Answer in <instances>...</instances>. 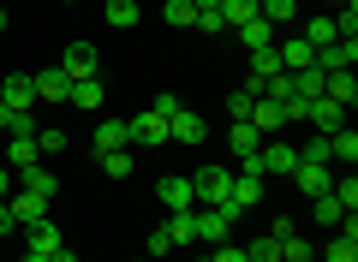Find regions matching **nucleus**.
<instances>
[{
  "mask_svg": "<svg viewBox=\"0 0 358 262\" xmlns=\"http://www.w3.org/2000/svg\"><path fill=\"white\" fill-rule=\"evenodd\" d=\"M192 191H197V209H227L233 173L227 167H203V173H192Z\"/></svg>",
  "mask_w": 358,
  "mask_h": 262,
  "instance_id": "obj_1",
  "label": "nucleus"
},
{
  "mask_svg": "<svg viewBox=\"0 0 358 262\" xmlns=\"http://www.w3.org/2000/svg\"><path fill=\"white\" fill-rule=\"evenodd\" d=\"M162 143H167V119L162 113L143 108L138 119H126V150H162Z\"/></svg>",
  "mask_w": 358,
  "mask_h": 262,
  "instance_id": "obj_2",
  "label": "nucleus"
},
{
  "mask_svg": "<svg viewBox=\"0 0 358 262\" xmlns=\"http://www.w3.org/2000/svg\"><path fill=\"white\" fill-rule=\"evenodd\" d=\"M257 161H263V173H275V179H293V167H299V143L263 138V150H257Z\"/></svg>",
  "mask_w": 358,
  "mask_h": 262,
  "instance_id": "obj_3",
  "label": "nucleus"
},
{
  "mask_svg": "<svg viewBox=\"0 0 358 262\" xmlns=\"http://www.w3.org/2000/svg\"><path fill=\"white\" fill-rule=\"evenodd\" d=\"M60 72L66 78H96V72H102L96 42H66V48H60Z\"/></svg>",
  "mask_w": 358,
  "mask_h": 262,
  "instance_id": "obj_4",
  "label": "nucleus"
},
{
  "mask_svg": "<svg viewBox=\"0 0 358 262\" xmlns=\"http://www.w3.org/2000/svg\"><path fill=\"white\" fill-rule=\"evenodd\" d=\"M233 221H239V209H197V238H209V245H227L233 238Z\"/></svg>",
  "mask_w": 358,
  "mask_h": 262,
  "instance_id": "obj_5",
  "label": "nucleus"
},
{
  "mask_svg": "<svg viewBox=\"0 0 358 262\" xmlns=\"http://www.w3.org/2000/svg\"><path fill=\"white\" fill-rule=\"evenodd\" d=\"M352 60H358V36H334L329 48H317V72L329 78V72H352Z\"/></svg>",
  "mask_w": 358,
  "mask_h": 262,
  "instance_id": "obj_6",
  "label": "nucleus"
},
{
  "mask_svg": "<svg viewBox=\"0 0 358 262\" xmlns=\"http://www.w3.org/2000/svg\"><path fill=\"white\" fill-rule=\"evenodd\" d=\"M0 101H6L13 113H30V108H36V78L6 72V78H0Z\"/></svg>",
  "mask_w": 358,
  "mask_h": 262,
  "instance_id": "obj_7",
  "label": "nucleus"
},
{
  "mask_svg": "<svg viewBox=\"0 0 358 262\" xmlns=\"http://www.w3.org/2000/svg\"><path fill=\"white\" fill-rule=\"evenodd\" d=\"M155 197H162V209H167V214H179V209H197L192 173H173V179H162V185H155Z\"/></svg>",
  "mask_w": 358,
  "mask_h": 262,
  "instance_id": "obj_8",
  "label": "nucleus"
},
{
  "mask_svg": "<svg viewBox=\"0 0 358 262\" xmlns=\"http://www.w3.org/2000/svg\"><path fill=\"white\" fill-rule=\"evenodd\" d=\"M6 214H13V226H36L42 214H48V203H42L36 191H18V185H13V197H6Z\"/></svg>",
  "mask_w": 358,
  "mask_h": 262,
  "instance_id": "obj_9",
  "label": "nucleus"
},
{
  "mask_svg": "<svg viewBox=\"0 0 358 262\" xmlns=\"http://www.w3.org/2000/svg\"><path fill=\"white\" fill-rule=\"evenodd\" d=\"M293 185L305 191V197H322V191L334 185V167H329V161H299V167H293Z\"/></svg>",
  "mask_w": 358,
  "mask_h": 262,
  "instance_id": "obj_10",
  "label": "nucleus"
},
{
  "mask_svg": "<svg viewBox=\"0 0 358 262\" xmlns=\"http://www.w3.org/2000/svg\"><path fill=\"white\" fill-rule=\"evenodd\" d=\"M281 72H287L281 54H275V48H257V54H251V78H245V89H257V96H263V84H275Z\"/></svg>",
  "mask_w": 358,
  "mask_h": 262,
  "instance_id": "obj_11",
  "label": "nucleus"
},
{
  "mask_svg": "<svg viewBox=\"0 0 358 262\" xmlns=\"http://www.w3.org/2000/svg\"><path fill=\"white\" fill-rule=\"evenodd\" d=\"M305 125H317L322 138H329V131H341V125H346V108H341V101H329V96H317L305 108Z\"/></svg>",
  "mask_w": 358,
  "mask_h": 262,
  "instance_id": "obj_12",
  "label": "nucleus"
},
{
  "mask_svg": "<svg viewBox=\"0 0 358 262\" xmlns=\"http://www.w3.org/2000/svg\"><path fill=\"white\" fill-rule=\"evenodd\" d=\"M13 185H18V191H36L42 203H54V197H60V179H54L42 161H36V167H24V173H13Z\"/></svg>",
  "mask_w": 358,
  "mask_h": 262,
  "instance_id": "obj_13",
  "label": "nucleus"
},
{
  "mask_svg": "<svg viewBox=\"0 0 358 262\" xmlns=\"http://www.w3.org/2000/svg\"><path fill=\"white\" fill-rule=\"evenodd\" d=\"M203 113H192V108H179L173 119H167V143H203Z\"/></svg>",
  "mask_w": 358,
  "mask_h": 262,
  "instance_id": "obj_14",
  "label": "nucleus"
},
{
  "mask_svg": "<svg viewBox=\"0 0 358 262\" xmlns=\"http://www.w3.org/2000/svg\"><path fill=\"white\" fill-rule=\"evenodd\" d=\"M251 125L263 131V138H275V131H287V108H281V101H268V96H257L251 101Z\"/></svg>",
  "mask_w": 358,
  "mask_h": 262,
  "instance_id": "obj_15",
  "label": "nucleus"
},
{
  "mask_svg": "<svg viewBox=\"0 0 358 262\" xmlns=\"http://www.w3.org/2000/svg\"><path fill=\"white\" fill-rule=\"evenodd\" d=\"M102 96H108V84H102V72H96V78H72V96H66V101L84 108V113H96V108H102Z\"/></svg>",
  "mask_w": 358,
  "mask_h": 262,
  "instance_id": "obj_16",
  "label": "nucleus"
},
{
  "mask_svg": "<svg viewBox=\"0 0 358 262\" xmlns=\"http://www.w3.org/2000/svg\"><path fill=\"white\" fill-rule=\"evenodd\" d=\"M275 54H281V66H287V72H305V66H317V48H310L305 36H287V42H275Z\"/></svg>",
  "mask_w": 358,
  "mask_h": 262,
  "instance_id": "obj_17",
  "label": "nucleus"
},
{
  "mask_svg": "<svg viewBox=\"0 0 358 262\" xmlns=\"http://www.w3.org/2000/svg\"><path fill=\"white\" fill-rule=\"evenodd\" d=\"M322 262H358V221H346L341 233L329 238V250H322Z\"/></svg>",
  "mask_w": 358,
  "mask_h": 262,
  "instance_id": "obj_18",
  "label": "nucleus"
},
{
  "mask_svg": "<svg viewBox=\"0 0 358 262\" xmlns=\"http://www.w3.org/2000/svg\"><path fill=\"white\" fill-rule=\"evenodd\" d=\"M72 96V78L60 72V66H48V72H36V101H66Z\"/></svg>",
  "mask_w": 358,
  "mask_h": 262,
  "instance_id": "obj_19",
  "label": "nucleus"
},
{
  "mask_svg": "<svg viewBox=\"0 0 358 262\" xmlns=\"http://www.w3.org/2000/svg\"><path fill=\"white\" fill-rule=\"evenodd\" d=\"M233 36H239L245 42V48H275V42H281V36H275V24H268V18H251V24H239V30H233Z\"/></svg>",
  "mask_w": 358,
  "mask_h": 262,
  "instance_id": "obj_20",
  "label": "nucleus"
},
{
  "mask_svg": "<svg viewBox=\"0 0 358 262\" xmlns=\"http://www.w3.org/2000/svg\"><path fill=\"white\" fill-rule=\"evenodd\" d=\"M227 143H233V155H257V150H263V131H257L251 119H233Z\"/></svg>",
  "mask_w": 358,
  "mask_h": 262,
  "instance_id": "obj_21",
  "label": "nucleus"
},
{
  "mask_svg": "<svg viewBox=\"0 0 358 262\" xmlns=\"http://www.w3.org/2000/svg\"><path fill=\"white\" fill-rule=\"evenodd\" d=\"M24 233H30V250H36V256H54V250H60V226H54L48 214H42L36 226H24Z\"/></svg>",
  "mask_w": 358,
  "mask_h": 262,
  "instance_id": "obj_22",
  "label": "nucleus"
},
{
  "mask_svg": "<svg viewBox=\"0 0 358 262\" xmlns=\"http://www.w3.org/2000/svg\"><path fill=\"white\" fill-rule=\"evenodd\" d=\"M227 203H233L239 214H245V209H257V203H263V179H245V173H233V197H227Z\"/></svg>",
  "mask_w": 358,
  "mask_h": 262,
  "instance_id": "obj_23",
  "label": "nucleus"
},
{
  "mask_svg": "<svg viewBox=\"0 0 358 262\" xmlns=\"http://www.w3.org/2000/svg\"><path fill=\"white\" fill-rule=\"evenodd\" d=\"M36 161H42L36 131H30V138H13V150H6V167H13V173H24V167H36Z\"/></svg>",
  "mask_w": 358,
  "mask_h": 262,
  "instance_id": "obj_24",
  "label": "nucleus"
},
{
  "mask_svg": "<svg viewBox=\"0 0 358 262\" xmlns=\"http://www.w3.org/2000/svg\"><path fill=\"white\" fill-rule=\"evenodd\" d=\"M329 161H341V167H352L358 161V131H329Z\"/></svg>",
  "mask_w": 358,
  "mask_h": 262,
  "instance_id": "obj_25",
  "label": "nucleus"
},
{
  "mask_svg": "<svg viewBox=\"0 0 358 262\" xmlns=\"http://www.w3.org/2000/svg\"><path fill=\"white\" fill-rule=\"evenodd\" d=\"M322 96H329V101H341V108H352V101H358V78H352V72H329Z\"/></svg>",
  "mask_w": 358,
  "mask_h": 262,
  "instance_id": "obj_26",
  "label": "nucleus"
},
{
  "mask_svg": "<svg viewBox=\"0 0 358 262\" xmlns=\"http://www.w3.org/2000/svg\"><path fill=\"white\" fill-rule=\"evenodd\" d=\"M108 150H126V119H102L96 125V155H108Z\"/></svg>",
  "mask_w": 358,
  "mask_h": 262,
  "instance_id": "obj_27",
  "label": "nucleus"
},
{
  "mask_svg": "<svg viewBox=\"0 0 358 262\" xmlns=\"http://www.w3.org/2000/svg\"><path fill=\"white\" fill-rule=\"evenodd\" d=\"M102 13H108V24H114V30H131V24H138V0H102Z\"/></svg>",
  "mask_w": 358,
  "mask_h": 262,
  "instance_id": "obj_28",
  "label": "nucleus"
},
{
  "mask_svg": "<svg viewBox=\"0 0 358 262\" xmlns=\"http://www.w3.org/2000/svg\"><path fill=\"white\" fill-rule=\"evenodd\" d=\"M293 13H299V0H257V18H268L275 30L293 24Z\"/></svg>",
  "mask_w": 358,
  "mask_h": 262,
  "instance_id": "obj_29",
  "label": "nucleus"
},
{
  "mask_svg": "<svg viewBox=\"0 0 358 262\" xmlns=\"http://www.w3.org/2000/svg\"><path fill=\"white\" fill-rule=\"evenodd\" d=\"M275 245H281V262H317V250H310L305 233H287V238H275Z\"/></svg>",
  "mask_w": 358,
  "mask_h": 262,
  "instance_id": "obj_30",
  "label": "nucleus"
},
{
  "mask_svg": "<svg viewBox=\"0 0 358 262\" xmlns=\"http://www.w3.org/2000/svg\"><path fill=\"white\" fill-rule=\"evenodd\" d=\"M167 233H173V245H197V209H179L167 221Z\"/></svg>",
  "mask_w": 358,
  "mask_h": 262,
  "instance_id": "obj_31",
  "label": "nucleus"
},
{
  "mask_svg": "<svg viewBox=\"0 0 358 262\" xmlns=\"http://www.w3.org/2000/svg\"><path fill=\"white\" fill-rule=\"evenodd\" d=\"M310 209H317V221H322V226H346V221H352V214H346L341 203L329 197V191H322V197H310Z\"/></svg>",
  "mask_w": 358,
  "mask_h": 262,
  "instance_id": "obj_32",
  "label": "nucleus"
},
{
  "mask_svg": "<svg viewBox=\"0 0 358 262\" xmlns=\"http://www.w3.org/2000/svg\"><path fill=\"white\" fill-rule=\"evenodd\" d=\"M239 250H245V262H281V245H275L268 233H257L251 245H239Z\"/></svg>",
  "mask_w": 358,
  "mask_h": 262,
  "instance_id": "obj_33",
  "label": "nucleus"
},
{
  "mask_svg": "<svg viewBox=\"0 0 358 262\" xmlns=\"http://www.w3.org/2000/svg\"><path fill=\"white\" fill-rule=\"evenodd\" d=\"M221 18H227V30L251 24V18H257V0H221Z\"/></svg>",
  "mask_w": 358,
  "mask_h": 262,
  "instance_id": "obj_34",
  "label": "nucleus"
},
{
  "mask_svg": "<svg viewBox=\"0 0 358 262\" xmlns=\"http://www.w3.org/2000/svg\"><path fill=\"white\" fill-rule=\"evenodd\" d=\"M322 84H329V78H322L317 66H305V72H293V89H299L305 101H317V96H322Z\"/></svg>",
  "mask_w": 358,
  "mask_h": 262,
  "instance_id": "obj_35",
  "label": "nucleus"
},
{
  "mask_svg": "<svg viewBox=\"0 0 358 262\" xmlns=\"http://www.w3.org/2000/svg\"><path fill=\"white\" fill-rule=\"evenodd\" d=\"M162 18H167V24H179V30H192L197 24V6H192V0H167Z\"/></svg>",
  "mask_w": 358,
  "mask_h": 262,
  "instance_id": "obj_36",
  "label": "nucleus"
},
{
  "mask_svg": "<svg viewBox=\"0 0 358 262\" xmlns=\"http://www.w3.org/2000/svg\"><path fill=\"white\" fill-rule=\"evenodd\" d=\"M299 36H305L310 48H329V42H334V18H310V24L299 30Z\"/></svg>",
  "mask_w": 358,
  "mask_h": 262,
  "instance_id": "obj_37",
  "label": "nucleus"
},
{
  "mask_svg": "<svg viewBox=\"0 0 358 262\" xmlns=\"http://www.w3.org/2000/svg\"><path fill=\"white\" fill-rule=\"evenodd\" d=\"M96 161L108 167V179H126L131 173V150H108V155H96Z\"/></svg>",
  "mask_w": 358,
  "mask_h": 262,
  "instance_id": "obj_38",
  "label": "nucleus"
},
{
  "mask_svg": "<svg viewBox=\"0 0 358 262\" xmlns=\"http://www.w3.org/2000/svg\"><path fill=\"white\" fill-rule=\"evenodd\" d=\"M334 36H358V6H352V0L334 13Z\"/></svg>",
  "mask_w": 358,
  "mask_h": 262,
  "instance_id": "obj_39",
  "label": "nucleus"
},
{
  "mask_svg": "<svg viewBox=\"0 0 358 262\" xmlns=\"http://www.w3.org/2000/svg\"><path fill=\"white\" fill-rule=\"evenodd\" d=\"M251 101H257V89H233V96H227V113H233V119H251Z\"/></svg>",
  "mask_w": 358,
  "mask_h": 262,
  "instance_id": "obj_40",
  "label": "nucleus"
},
{
  "mask_svg": "<svg viewBox=\"0 0 358 262\" xmlns=\"http://www.w3.org/2000/svg\"><path fill=\"white\" fill-rule=\"evenodd\" d=\"M36 150L42 155H60L66 150V131H42V125H36Z\"/></svg>",
  "mask_w": 358,
  "mask_h": 262,
  "instance_id": "obj_41",
  "label": "nucleus"
},
{
  "mask_svg": "<svg viewBox=\"0 0 358 262\" xmlns=\"http://www.w3.org/2000/svg\"><path fill=\"white\" fill-rule=\"evenodd\" d=\"M167 250H179L173 233H167V226H155V233H150V256H167Z\"/></svg>",
  "mask_w": 358,
  "mask_h": 262,
  "instance_id": "obj_42",
  "label": "nucleus"
},
{
  "mask_svg": "<svg viewBox=\"0 0 358 262\" xmlns=\"http://www.w3.org/2000/svg\"><path fill=\"white\" fill-rule=\"evenodd\" d=\"M197 30H203V36H221V30H227V18H221V13H197Z\"/></svg>",
  "mask_w": 358,
  "mask_h": 262,
  "instance_id": "obj_43",
  "label": "nucleus"
},
{
  "mask_svg": "<svg viewBox=\"0 0 358 262\" xmlns=\"http://www.w3.org/2000/svg\"><path fill=\"white\" fill-rule=\"evenodd\" d=\"M209 262H245V250L227 238V245H215V250H209Z\"/></svg>",
  "mask_w": 358,
  "mask_h": 262,
  "instance_id": "obj_44",
  "label": "nucleus"
},
{
  "mask_svg": "<svg viewBox=\"0 0 358 262\" xmlns=\"http://www.w3.org/2000/svg\"><path fill=\"white\" fill-rule=\"evenodd\" d=\"M6 197H13V167L0 161V203H6Z\"/></svg>",
  "mask_w": 358,
  "mask_h": 262,
  "instance_id": "obj_45",
  "label": "nucleus"
},
{
  "mask_svg": "<svg viewBox=\"0 0 358 262\" xmlns=\"http://www.w3.org/2000/svg\"><path fill=\"white\" fill-rule=\"evenodd\" d=\"M48 262H78V250H66V245H60V250H54Z\"/></svg>",
  "mask_w": 358,
  "mask_h": 262,
  "instance_id": "obj_46",
  "label": "nucleus"
},
{
  "mask_svg": "<svg viewBox=\"0 0 358 262\" xmlns=\"http://www.w3.org/2000/svg\"><path fill=\"white\" fill-rule=\"evenodd\" d=\"M192 6L197 13H221V0H192Z\"/></svg>",
  "mask_w": 358,
  "mask_h": 262,
  "instance_id": "obj_47",
  "label": "nucleus"
},
{
  "mask_svg": "<svg viewBox=\"0 0 358 262\" xmlns=\"http://www.w3.org/2000/svg\"><path fill=\"white\" fill-rule=\"evenodd\" d=\"M0 233H13V214H6V203H0Z\"/></svg>",
  "mask_w": 358,
  "mask_h": 262,
  "instance_id": "obj_48",
  "label": "nucleus"
},
{
  "mask_svg": "<svg viewBox=\"0 0 358 262\" xmlns=\"http://www.w3.org/2000/svg\"><path fill=\"white\" fill-rule=\"evenodd\" d=\"M18 262H48V256H36V250H24V256H18Z\"/></svg>",
  "mask_w": 358,
  "mask_h": 262,
  "instance_id": "obj_49",
  "label": "nucleus"
},
{
  "mask_svg": "<svg viewBox=\"0 0 358 262\" xmlns=\"http://www.w3.org/2000/svg\"><path fill=\"white\" fill-rule=\"evenodd\" d=\"M0 30H6V6H0Z\"/></svg>",
  "mask_w": 358,
  "mask_h": 262,
  "instance_id": "obj_50",
  "label": "nucleus"
},
{
  "mask_svg": "<svg viewBox=\"0 0 358 262\" xmlns=\"http://www.w3.org/2000/svg\"><path fill=\"white\" fill-rule=\"evenodd\" d=\"M138 262H150V256H138Z\"/></svg>",
  "mask_w": 358,
  "mask_h": 262,
  "instance_id": "obj_51",
  "label": "nucleus"
},
{
  "mask_svg": "<svg viewBox=\"0 0 358 262\" xmlns=\"http://www.w3.org/2000/svg\"><path fill=\"white\" fill-rule=\"evenodd\" d=\"M66 6H72V0H66Z\"/></svg>",
  "mask_w": 358,
  "mask_h": 262,
  "instance_id": "obj_52",
  "label": "nucleus"
},
{
  "mask_svg": "<svg viewBox=\"0 0 358 262\" xmlns=\"http://www.w3.org/2000/svg\"><path fill=\"white\" fill-rule=\"evenodd\" d=\"M0 78H6V72H0Z\"/></svg>",
  "mask_w": 358,
  "mask_h": 262,
  "instance_id": "obj_53",
  "label": "nucleus"
}]
</instances>
